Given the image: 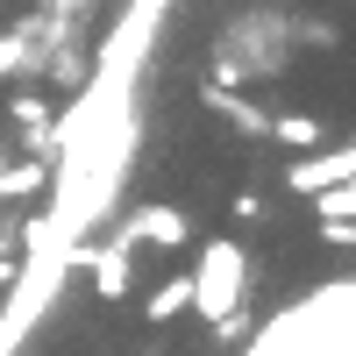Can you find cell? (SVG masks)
<instances>
[{
	"mask_svg": "<svg viewBox=\"0 0 356 356\" xmlns=\"http://www.w3.org/2000/svg\"><path fill=\"white\" fill-rule=\"evenodd\" d=\"M285 65H292V29H285V15H278V8H250V15L214 43V72H207V79L250 86V79H278Z\"/></svg>",
	"mask_w": 356,
	"mask_h": 356,
	"instance_id": "obj_1",
	"label": "cell"
},
{
	"mask_svg": "<svg viewBox=\"0 0 356 356\" xmlns=\"http://www.w3.org/2000/svg\"><path fill=\"white\" fill-rule=\"evenodd\" d=\"M235 300H250V257H243V243L214 235V243L200 250V271H193V314L214 321V314H228Z\"/></svg>",
	"mask_w": 356,
	"mask_h": 356,
	"instance_id": "obj_2",
	"label": "cell"
},
{
	"mask_svg": "<svg viewBox=\"0 0 356 356\" xmlns=\"http://www.w3.org/2000/svg\"><path fill=\"white\" fill-rule=\"evenodd\" d=\"M129 235H107V243H72V264H86V278H93V292L100 300H129V285H136V271H129Z\"/></svg>",
	"mask_w": 356,
	"mask_h": 356,
	"instance_id": "obj_3",
	"label": "cell"
},
{
	"mask_svg": "<svg viewBox=\"0 0 356 356\" xmlns=\"http://www.w3.org/2000/svg\"><path fill=\"white\" fill-rule=\"evenodd\" d=\"M114 235H129V243H157V250H186V243H193V221L178 214V207H157V200H150V207H136Z\"/></svg>",
	"mask_w": 356,
	"mask_h": 356,
	"instance_id": "obj_4",
	"label": "cell"
},
{
	"mask_svg": "<svg viewBox=\"0 0 356 356\" xmlns=\"http://www.w3.org/2000/svg\"><path fill=\"white\" fill-rule=\"evenodd\" d=\"M335 178H356V150L349 143H335V150L314 143V150H300V164L285 171V186L292 193H321V186H335Z\"/></svg>",
	"mask_w": 356,
	"mask_h": 356,
	"instance_id": "obj_5",
	"label": "cell"
},
{
	"mask_svg": "<svg viewBox=\"0 0 356 356\" xmlns=\"http://www.w3.org/2000/svg\"><path fill=\"white\" fill-rule=\"evenodd\" d=\"M314 200H321V243L349 250V243H356V186H349V178H335V186H321Z\"/></svg>",
	"mask_w": 356,
	"mask_h": 356,
	"instance_id": "obj_6",
	"label": "cell"
},
{
	"mask_svg": "<svg viewBox=\"0 0 356 356\" xmlns=\"http://www.w3.org/2000/svg\"><path fill=\"white\" fill-rule=\"evenodd\" d=\"M200 100H207V114H221V122H235L243 136H271V114H264L257 100H243L235 86H221V79H207V86H200Z\"/></svg>",
	"mask_w": 356,
	"mask_h": 356,
	"instance_id": "obj_7",
	"label": "cell"
},
{
	"mask_svg": "<svg viewBox=\"0 0 356 356\" xmlns=\"http://www.w3.org/2000/svg\"><path fill=\"white\" fill-rule=\"evenodd\" d=\"M50 193V164L43 157H8L0 164V200H36Z\"/></svg>",
	"mask_w": 356,
	"mask_h": 356,
	"instance_id": "obj_8",
	"label": "cell"
},
{
	"mask_svg": "<svg viewBox=\"0 0 356 356\" xmlns=\"http://www.w3.org/2000/svg\"><path fill=\"white\" fill-rule=\"evenodd\" d=\"M186 307H193V271H178V278H164V285L150 292V307H143V314H150V328H164V321H178Z\"/></svg>",
	"mask_w": 356,
	"mask_h": 356,
	"instance_id": "obj_9",
	"label": "cell"
},
{
	"mask_svg": "<svg viewBox=\"0 0 356 356\" xmlns=\"http://www.w3.org/2000/svg\"><path fill=\"white\" fill-rule=\"evenodd\" d=\"M15 150L57 164V114H50V122H15Z\"/></svg>",
	"mask_w": 356,
	"mask_h": 356,
	"instance_id": "obj_10",
	"label": "cell"
},
{
	"mask_svg": "<svg viewBox=\"0 0 356 356\" xmlns=\"http://www.w3.org/2000/svg\"><path fill=\"white\" fill-rule=\"evenodd\" d=\"M271 143H285V150H314L321 122H314V114H271Z\"/></svg>",
	"mask_w": 356,
	"mask_h": 356,
	"instance_id": "obj_11",
	"label": "cell"
},
{
	"mask_svg": "<svg viewBox=\"0 0 356 356\" xmlns=\"http://www.w3.org/2000/svg\"><path fill=\"white\" fill-rule=\"evenodd\" d=\"M8 114H15V122H50L57 107H50L43 93H15V107H8Z\"/></svg>",
	"mask_w": 356,
	"mask_h": 356,
	"instance_id": "obj_12",
	"label": "cell"
},
{
	"mask_svg": "<svg viewBox=\"0 0 356 356\" xmlns=\"http://www.w3.org/2000/svg\"><path fill=\"white\" fill-rule=\"evenodd\" d=\"M292 36H300V43H335V29H328V22H300Z\"/></svg>",
	"mask_w": 356,
	"mask_h": 356,
	"instance_id": "obj_13",
	"label": "cell"
}]
</instances>
